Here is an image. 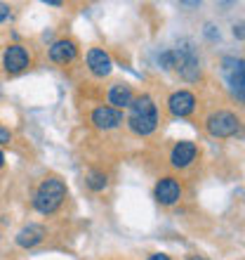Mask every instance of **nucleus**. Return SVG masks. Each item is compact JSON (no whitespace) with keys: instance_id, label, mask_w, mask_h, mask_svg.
<instances>
[{"instance_id":"obj_1","label":"nucleus","mask_w":245,"mask_h":260,"mask_svg":"<svg viewBox=\"0 0 245 260\" xmlns=\"http://www.w3.org/2000/svg\"><path fill=\"white\" fill-rule=\"evenodd\" d=\"M128 118H125V123L128 128L139 137H146L151 135L153 130L158 128L160 123V116H158V107L153 102V97L151 95H139L132 100V104L128 107Z\"/></svg>"},{"instance_id":"obj_2","label":"nucleus","mask_w":245,"mask_h":260,"mask_svg":"<svg viewBox=\"0 0 245 260\" xmlns=\"http://www.w3.org/2000/svg\"><path fill=\"white\" fill-rule=\"evenodd\" d=\"M66 199V185L59 178H45L33 194V208L40 215H52L61 208Z\"/></svg>"},{"instance_id":"obj_3","label":"nucleus","mask_w":245,"mask_h":260,"mask_svg":"<svg viewBox=\"0 0 245 260\" xmlns=\"http://www.w3.org/2000/svg\"><path fill=\"white\" fill-rule=\"evenodd\" d=\"M160 64H165V69H175L184 81H196L200 76V62L191 48H177L170 52H163Z\"/></svg>"},{"instance_id":"obj_4","label":"nucleus","mask_w":245,"mask_h":260,"mask_svg":"<svg viewBox=\"0 0 245 260\" xmlns=\"http://www.w3.org/2000/svg\"><path fill=\"white\" fill-rule=\"evenodd\" d=\"M205 128H208V133L212 137H222L224 140V137H233L240 130V118L233 111L219 109V111H212L210 116H208Z\"/></svg>"},{"instance_id":"obj_5","label":"nucleus","mask_w":245,"mask_h":260,"mask_svg":"<svg viewBox=\"0 0 245 260\" xmlns=\"http://www.w3.org/2000/svg\"><path fill=\"white\" fill-rule=\"evenodd\" d=\"M31 67V55H28V50L19 43H14L10 48L3 52V69H5L7 74H21V71H26Z\"/></svg>"},{"instance_id":"obj_6","label":"nucleus","mask_w":245,"mask_h":260,"mask_svg":"<svg viewBox=\"0 0 245 260\" xmlns=\"http://www.w3.org/2000/svg\"><path fill=\"white\" fill-rule=\"evenodd\" d=\"M182 194H184L182 182H179L177 178H172V175L160 178L156 182V189H153V197H156V201L160 206H175V204H179Z\"/></svg>"},{"instance_id":"obj_7","label":"nucleus","mask_w":245,"mask_h":260,"mask_svg":"<svg viewBox=\"0 0 245 260\" xmlns=\"http://www.w3.org/2000/svg\"><path fill=\"white\" fill-rule=\"evenodd\" d=\"M168 109H170L172 116H191L193 109H196V95L189 92V90H177L168 97Z\"/></svg>"},{"instance_id":"obj_8","label":"nucleus","mask_w":245,"mask_h":260,"mask_svg":"<svg viewBox=\"0 0 245 260\" xmlns=\"http://www.w3.org/2000/svg\"><path fill=\"white\" fill-rule=\"evenodd\" d=\"M90 121L97 130H113L118 125H123V111L113 109V107H97L92 111Z\"/></svg>"},{"instance_id":"obj_9","label":"nucleus","mask_w":245,"mask_h":260,"mask_svg":"<svg viewBox=\"0 0 245 260\" xmlns=\"http://www.w3.org/2000/svg\"><path fill=\"white\" fill-rule=\"evenodd\" d=\"M196 156H198L196 142H191V140H182V142H177L175 147H172L170 164L175 166V168H189V166L196 161Z\"/></svg>"},{"instance_id":"obj_10","label":"nucleus","mask_w":245,"mask_h":260,"mask_svg":"<svg viewBox=\"0 0 245 260\" xmlns=\"http://www.w3.org/2000/svg\"><path fill=\"white\" fill-rule=\"evenodd\" d=\"M88 69L97 78H104V76L111 74V69H113V62H111V57L106 50L102 48H92L88 50Z\"/></svg>"},{"instance_id":"obj_11","label":"nucleus","mask_w":245,"mask_h":260,"mask_svg":"<svg viewBox=\"0 0 245 260\" xmlns=\"http://www.w3.org/2000/svg\"><path fill=\"white\" fill-rule=\"evenodd\" d=\"M75 55H78V45H75L71 38H59L50 45V59L57 64H68L73 62Z\"/></svg>"},{"instance_id":"obj_12","label":"nucleus","mask_w":245,"mask_h":260,"mask_svg":"<svg viewBox=\"0 0 245 260\" xmlns=\"http://www.w3.org/2000/svg\"><path fill=\"white\" fill-rule=\"evenodd\" d=\"M224 69H226V74H229V83H231V90L236 92L238 102H243V85H245L243 59H231V57H226V59H224Z\"/></svg>"},{"instance_id":"obj_13","label":"nucleus","mask_w":245,"mask_h":260,"mask_svg":"<svg viewBox=\"0 0 245 260\" xmlns=\"http://www.w3.org/2000/svg\"><path fill=\"white\" fill-rule=\"evenodd\" d=\"M132 100H135V92H132V88H130L128 83H113L109 88V104L113 107V109H128L130 104H132Z\"/></svg>"},{"instance_id":"obj_14","label":"nucleus","mask_w":245,"mask_h":260,"mask_svg":"<svg viewBox=\"0 0 245 260\" xmlns=\"http://www.w3.org/2000/svg\"><path fill=\"white\" fill-rule=\"evenodd\" d=\"M45 237H48V230L43 225H28L24 227L19 234H17V244H19L21 248H33L38 246V244H43L45 241Z\"/></svg>"},{"instance_id":"obj_15","label":"nucleus","mask_w":245,"mask_h":260,"mask_svg":"<svg viewBox=\"0 0 245 260\" xmlns=\"http://www.w3.org/2000/svg\"><path fill=\"white\" fill-rule=\"evenodd\" d=\"M106 185H109V180H106V175L99 171H92L88 175V187L92 189V192H104L106 189Z\"/></svg>"},{"instance_id":"obj_16","label":"nucleus","mask_w":245,"mask_h":260,"mask_svg":"<svg viewBox=\"0 0 245 260\" xmlns=\"http://www.w3.org/2000/svg\"><path fill=\"white\" fill-rule=\"evenodd\" d=\"M10 17H12V7L5 5V3H0V24H3V21H7Z\"/></svg>"},{"instance_id":"obj_17","label":"nucleus","mask_w":245,"mask_h":260,"mask_svg":"<svg viewBox=\"0 0 245 260\" xmlns=\"http://www.w3.org/2000/svg\"><path fill=\"white\" fill-rule=\"evenodd\" d=\"M10 140H12V133L0 125V144H10Z\"/></svg>"},{"instance_id":"obj_18","label":"nucleus","mask_w":245,"mask_h":260,"mask_svg":"<svg viewBox=\"0 0 245 260\" xmlns=\"http://www.w3.org/2000/svg\"><path fill=\"white\" fill-rule=\"evenodd\" d=\"M149 260H170V255H165V253H153V255H149Z\"/></svg>"},{"instance_id":"obj_19","label":"nucleus","mask_w":245,"mask_h":260,"mask_svg":"<svg viewBox=\"0 0 245 260\" xmlns=\"http://www.w3.org/2000/svg\"><path fill=\"white\" fill-rule=\"evenodd\" d=\"M186 260H210V258H205V255H186Z\"/></svg>"},{"instance_id":"obj_20","label":"nucleus","mask_w":245,"mask_h":260,"mask_svg":"<svg viewBox=\"0 0 245 260\" xmlns=\"http://www.w3.org/2000/svg\"><path fill=\"white\" fill-rule=\"evenodd\" d=\"M240 28H243V26H236V28H233V34L238 36V38H243V31H240Z\"/></svg>"},{"instance_id":"obj_21","label":"nucleus","mask_w":245,"mask_h":260,"mask_svg":"<svg viewBox=\"0 0 245 260\" xmlns=\"http://www.w3.org/2000/svg\"><path fill=\"white\" fill-rule=\"evenodd\" d=\"M3 164H5V154L0 151V168H3Z\"/></svg>"}]
</instances>
